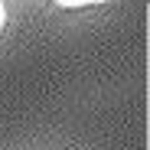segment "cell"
Wrapping results in <instances>:
<instances>
[{"instance_id":"1","label":"cell","mask_w":150,"mask_h":150,"mask_svg":"<svg viewBox=\"0 0 150 150\" xmlns=\"http://www.w3.org/2000/svg\"><path fill=\"white\" fill-rule=\"evenodd\" d=\"M4 23H7V7L0 4V33H4Z\"/></svg>"}]
</instances>
